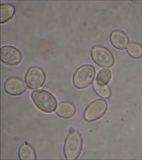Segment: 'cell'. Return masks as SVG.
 I'll use <instances>...</instances> for the list:
<instances>
[{
  "label": "cell",
  "mask_w": 142,
  "mask_h": 160,
  "mask_svg": "<svg viewBox=\"0 0 142 160\" xmlns=\"http://www.w3.org/2000/svg\"><path fill=\"white\" fill-rule=\"evenodd\" d=\"M31 97L35 105L43 112L51 113L56 109V99L53 95L46 90H35L32 92Z\"/></svg>",
  "instance_id": "obj_1"
},
{
  "label": "cell",
  "mask_w": 142,
  "mask_h": 160,
  "mask_svg": "<svg viewBox=\"0 0 142 160\" xmlns=\"http://www.w3.org/2000/svg\"><path fill=\"white\" fill-rule=\"evenodd\" d=\"M82 146L83 139L81 133L76 130L71 131L64 144V154L66 159H76L81 154Z\"/></svg>",
  "instance_id": "obj_2"
},
{
  "label": "cell",
  "mask_w": 142,
  "mask_h": 160,
  "mask_svg": "<svg viewBox=\"0 0 142 160\" xmlns=\"http://www.w3.org/2000/svg\"><path fill=\"white\" fill-rule=\"evenodd\" d=\"M95 74V69L92 65H83L75 72L73 77V84L78 89L86 88L92 82Z\"/></svg>",
  "instance_id": "obj_3"
},
{
  "label": "cell",
  "mask_w": 142,
  "mask_h": 160,
  "mask_svg": "<svg viewBox=\"0 0 142 160\" xmlns=\"http://www.w3.org/2000/svg\"><path fill=\"white\" fill-rule=\"evenodd\" d=\"M46 79L44 70L40 67L33 66L29 68L26 72L25 82L27 87L31 89H36L42 87Z\"/></svg>",
  "instance_id": "obj_4"
},
{
  "label": "cell",
  "mask_w": 142,
  "mask_h": 160,
  "mask_svg": "<svg viewBox=\"0 0 142 160\" xmlns=\"http://www.w3.org/2000/svg\"><path fill=\"white\" fill-rule=\"evenodd\" d=\"M91 56L95 64L100 67H110L113 65L112 53L104 46H94L91 49Z\"/></svg>",
  "instance_id": "obj_5"
},
{
  "label": "cell",
  "mask_w": 142,
  "mask_h": 160,
  "mask_svg": "<svg viewBox=\"0 0 142 160\" xmlns=\"http://www.w3.org/2000/svg\"><path fill=\"white\" fill-rule=\"evenodd\" d=\"M108 107L105 100L98 99L90 103L85 109L84 118L87 122H93L104 115Z\"/></svg>",
  "instance_id": "obj_6"
},
{
  "label": "cell",
  "mask_w": 142,
  "mask_h": 160,
  "mask_svg": "<svg viewBox=\"0 0 142 160\" xmlns=\"http://www.w3.org/2000/svg\"><path fill=\"white\" fill-rule=\"evenodd\" d=\"M22 55L19 50L11 46H5L1 49V60L9 66L17 65L22 60Z\"/></svg>",
  "instance_id": "obj_7"
},
{
  "label": "cell",
  "mask_w": 142,
  "mask_h": 160,
  "mask_svg": "<svg viewBox=\"0 0 142 160\" xmlns=\"http://www.w3.org/2000/svg\"><path fill=\"white\" fill-rule=\"evenodd\" d=\"M4 88L6 93L11 96L20 95L27 89L24 81L17 77H11L6 79L4 83Z\"/></svg>",
  "instance_id": "obj_8"
},
{
  "label": "cell",
  "mask_w": 142,
  "mask_h": 160,
  "mask_svg": "<svg viewBox=\"0 0 142 160\" xmlns=\"http://www.w3.org/2000/svg\"><path fill=\"white\" fill-rule=\"evenodd\" d=\"M76 108L73 103L69 102L60 103L56 109V113L63 118H69L75 114Z\"/></svg>",
  "instance_id": "obj_9"
},
{
  "label": "cell",
  "mask_w": 142,
  "mask_h": 160,
  "mask_svg": "<svg viewBox=\"0 0 142 160\" xmlns=\"http://www.w3.org/2000/svg\"><path fill=\"white\" fill-rule=\"evenodd\" d=\"M110 40L111 44L115 47L119 49H124L128 45V38L122 31L116 30L111 33Z\"/></svg>",
  "instance_id": "obj_10"
},
{
  "label": "cell",
  "mask_w": 142,
  "mask_h": 160,
  "mask_svg": "<svg viewBox=\"0 0 142 160\" xmlns=\"http://www.w3.org/2000/svg\"><path fill=\"white\" fill-rule=\"evenodd\" d=\"M18 156L20 160H36V153L33 146L28 143L21 145L18 150Z\"/></svg>",
  "instance_id": "obj_11"
},
{
  "label": "cell",
  "mask_w": 142,
  "mask_h": 160,
  "mask_svg": "<svg viewBox=\"0 0 142 160\" xmlns=\"http://www.w3.org/2000/svg\"><path fill=\"white\" fill-rule=\"evenodd\" d=\"M14 7L9 4H1V23H5L11 19L15 14Z\"/></svg>",
  "instance_id": "obj_12"
},
{
  "label": "cell",
  "mask_w": 142,
  "mask_h": 160,
  "mask_svg": "<svg viewBox=\"0 0 142 160\" xmlns=\"http://www.w3.org/2000/svg\"><path fill=\"white\" fill-rule=\"evenodd\" d=\"M93 87L95 91L101 98H108L110 97L111 91L110 88L107 85L95 81L93 83Z\"/></svg>",
  "instance_id": "obj_13"
},
{
  "label": "cell",
  "mask_w": 142,
  "mask_h": 160,
  "mask_svg": "<svg viewBox=\"0 0 142 160\" xmlns=\"http://www.w3.org/2000/svg\"><path fill=\"white\" fill-rule=\"evenodd\" d=\"M127 50L132 58H138L142 56V47L137 43H132L128 45Z\"/></svg>",
  "instance_id": "obj_14"
},
{
  "label": "cell",
  "mask_w": 142,
  "mask_h": 160,
  "mask_svg": "<svg viewBox=\"0 0 142 160\" xmlns=\"http://www.w3.org/2000/svg\"><path fill=\"white\" fill-rule=\"evenodd\" d=\"M111 72L108 69H102L98 73L96 81L102 84H108L111 79Z\"/></svg>",
  "instance_id": "obj_15"
}]
</instances>
